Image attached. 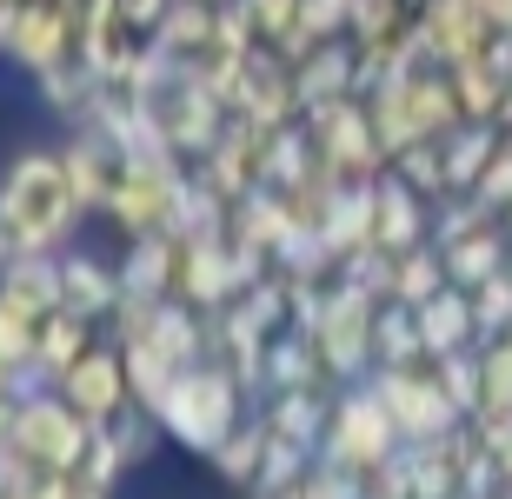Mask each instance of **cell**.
<instances>
[{"label": "cell", "mask_w": 512, "mask_h": 499, "mask_svg": "<svg viewBox=\"0 0 512 499\" xmlns=\"http://www.w3.org/2000/svg\"><path fill=\"white\" fill-rule=\"evenodd\" d=\"M80 220H87V207H80L74 180H67L60 147H27V154L7 160V173H0V227L14 233V247L60 253V247H74Z\"/></svg>", "instance_id": "obj_1"}, {"label": "cell", "mask_w": 512, "mask_h": 499, "mask_svg": "<svg viewBox=\"0 0 512 499\" xmlns=\"http://www.w3.org/2000/svg\"><path fill=\"white\" fill-rule=\"evenodd\" d=\"M133 87H140V114H147L187 160L213 154V140L233 127V107L207 87L200 67H180V60H167V54H147L140 74H133Z\"/></svg>", "instance_id": "obj_2"}, {"label": "cell", "mask_w": 512, "mask_h": 499, "mask_svg": "<svg viewBox=\"0 0 512 499\" xmlns=\"http://www.w3.org/2000/svg\"><path fill=\"white\" fill-rule=\"evenodd\" d=\"M153 420H160V433H167L173 446H187V453L207 460L227 433L247 426V380H240L227 360H193V366L173 373L167 400L153 406Z\"/></svg>", "instance_id": "obj_3"}, {"label": "cell", "mask_w": 512, "mask_h": 499, "mask_svg": "<svg viewBox=\"0 0 512 499\" xmlns=\"http://www.w3.org/2000/svg\"><path fill=\"white\" fill-rule=\"evenodd\" d=\"M300 120H306V134H313V147H320V173L333 187H360V180H380V173L393 167L360 94L320 100V107H306Z\"/></svg>", "instance_id": "obj_4"}, {"label": "cell", "mask_w": 512, "mask_h": 499, "mask_svg": "<svg viewBox=\"0 0 512 499\" xmlns=\"http://www.w3.org/2000/svg\"><path fill=\"white\" fill-rule=\"evenodd\" d=\"M406 446V433L393 426L386 400L373 393V380H353L333 393V420H326V440H320V460L346 466V473H373L386 466Z\"/></svg>", "instance_id": "obj_5"}, {"label": "cell", "mask_w": 512, "mask_h": 499, "mask_svg": "<svg viewBox=\"0 0 512 499\" xmlns=\"http://www.w3.org/2000/svg\"><path fill=\"white\" fill-rule=\"evenodd\" d=\"M366 380H373V393L386 400V413H393V426L406 433V440H446V433H459V426H466V413L453 406V393L439 386V366L433 360L373 366Z\"/></svg>", "instance_id": "obj_6"}, {"label": "cell", "mask_w": 512, "mask_h": 499, "mask_svg": "<svg viewBox=\"0 0 512 499\" xmlns=\"http://www.w3.org/2000/svg\"><path fill=\"white\" fill-rule=\"evenodd\" d=\"M373 313H380V293L353 287V280H333L320 320H313V340H320V353H326L340 386L373 373Z\"/></svg>", "instance_id": "obj_7"}, {"label": "cell", "mask_w": 512, "mask_h": 499, "mask_svg": "<svg viewBox=\"0 0 512 499\" xmlns=\"http://www.w3.org/2000/svg\"><path fill=\"white\" fill-rule=\"evenodd\" d=\"M227 107L240 120H260V127H293V120L306 114L300 67H293L280 47H260V40H253V54L240 60L233 80H227Z\"/></svg>", "instance_id": "obj_8"}, {"label": "cell", "mask_w": 512, "mask_h": 499, "mask_svg": "<svg viewBox=\"0 0 512 499\" xmlns=\"http://www.w3.org/2000/svg\"><path fill=\"white\" fill-rule=\"evenodd\" d=\"M180 187H187V167H127V180L114 187L107 200V227L120 240H140V233H160L173 227V213H180Z\"/></svg>", "instance_id": "obj_9"}, {"label": "cell", "mask_w": 512, "mask_h": 499, "mask_svg": "<svg viewBox=\"0 0 512 499\" xmlns=\"http://www.w3.org/2000/svg\"><path fill=\"white\" fill-rule=\"evenodd\" d=\"M60 160H67V180H74L80 207L87 213H107V200H114V187L127 180V147H120V134L107 127V120H87V127H74L67 134V147H60Z\"/></svg>", "instance_id": "obj_10"}, {"label": "cell", "mask_w": 512, "mask_h": 499, "mask_svg": "<svg viewBox=\"0 0 512 499\" xmlns=\"http://www.w3.org/2000/svg\"><path fill=\"white\" fill-rule=\"evenodd\" d=\"M54 386H60V393H67V400H74L94 426H107V420L120 413V406H133V393H127V360H120V340H107V333H100V340L87 346V353H80V360L67 366V373H60Z\"/></svg>", "instance_id": "obj_11"}, {"label": "cell", "mask_w": 512, "mask_h": 499, "mask_svg": "<svg viewBox=\"0 0 512 499\" xmlns=\"http://www.w3.org/2000/svg\"><path fill=\"white\" fill-rule=\"evenodd\" d=\"M433 220H439L433 200H426L413 180H399V173L386 167L380 173V193H373V247L413 253V247H426V240H433Z\"/></svg>", "instance_id": "obj_12"}, {"label": "cell", "mask_w": 512, "mask_h": 499, "mask_svg": "<svg viewBox=\"0 0 512 499\" xmlns=\"http://www.w3.org/2000/svg\"><path fill=\"white\" fill-rule=\"evenodd\" d=\"M493 40V20L479 14V0H419V54L426 60H473Z\"/></svg>", "instance_id": "obj_13"}, {"label": "cell", "mask_w": 512, "mask_h": 499, "mask_svg": "<svg viewBox=\"0 0 512 499\" xmlns=\"http://www.w3.org/2000/svg\"><path fill=\"white\" fill-rule=\"evenodd\" d=\"M120 260H100V253H87V247H60V300L74 313H87V320H114V307H120Z\"/></svg>", "instance_id": "obj_14"}, {"label": "cell", "mask_w": 512, "mask_h": 499, "mask_svg": "<svg viewBox=\"0 0 512 499\" xmlns=\"http://www.w3.org/2000/svg\"><path fill=\"white\" fill-rule=\"evenodd\" d=\"M120 287L140 293V300H173L180 287V233L160 227V233H140L120 247Z\"/></svg>", "instance_id": "obj_15"}, {"label": "cell", "mask_w": 512, "mask_h": 499, "mask_svg": "<svg viewBox=\"0 0 512 499\" xmlns=\"http://www.w3.org/2000/svg\"><path fill=\"white\" fill-rule=\"evenodd\" d=\"M300 100L306 107H320V100H346L360 94V47H353V34H333V40H313L300 60Z\"/></svg>", "instance_id": "obj_16"}, {"label": "cell", "mask_w": 512, "mask_h": 499, "mask_svg": "<svg viewBox=\"0 0 512 499\" xmlns=\"http://www.w3.org/2000/svg\"><path fill=\"white\" fill-rule=\"evenodd\" d=\"M260 420H266L273 440L300 446V453H320L326 420H333V393H313V386H306V393H266Z\"/></svg>", "instance_id": "obj_17"}, {"label": "cell", "mask_w": 512, "mask_h": 499, "mask_svg": "<svg viewBox=\"0 0 512 499\" xmlns=\"http://www.w3.org/2000/svg\"><path fill=\"white\" fill-rule=\"evenodd\" d=\"M419 340L426 353H459V346H479V313H473V293L466 287H439L426 307H419Z\"/></svg>", "instance_id": "obj_18"}, {"label": "cell", "mask_w": 512, "mask_h": 499, "mask_svg": "<svg viewBox=\"0 0 512 499\" xmlns=\"http://www.w3.org/2000/svg\"><path fill=\"white\" fill-rule=\"evenodd\" d=\"M499 140H506L499 120H459L453 134H439V160H446L453 193H473V180L486 173V160L499 154Z\"/></svg>", "instance_id": "obj_19"}, {"label": "cell", "mask_w": 512, "mask_h": 499, "mask_svg": "<svg viewBox=\"0 0 512 499\" xmlns=\"http://www.w3.org/2000/svg\"><path fill=\"white\" fill-rule=\"evenodd\" d=\"M0 293H7V300H20V307H34V313L67 307V300H60V253L20 247L14 260H7V273H0Z\"/></svg>", "instance_id": "obj_20"}, {"label": "cell", "mask_w": 512, "mask_h": 499, "mask_svg": "<svg viewBox=\"0 0 512 499\" xmlns=\"http://www.w3.org/2000/svg\"><path fill=\"white\" fill-rule=\"evenodd\" d=\"M100 333H107L100 320H87V313H74V307H54L47 320H40V373L60 380V373H67V366H74Z\"/></svg>", "instance_id": "obj_21"}, {"label": "cell", "mask_w": 512, "mask_h": 499, "mask_svg": "<svg viewBox=\"0 0 512 499\" xmlns=\"http://www.w3.org/2000/svg\"><path fill=\"white\" fill-rule=\"evenodd\" d=\"M413 360H433L419 340V307L386 293L380 313H373V366H413Z\"/></svg>", "instance_id": "obj_22"}, {"label": "cell", "mask_w": 512, "mask_h": 499, "mask_svg": "<svg viewBox=\"0 0 512 499\" xmlns=\"http://www.w3.org/2000/svg\"><path fill=\"white\" fill-rule=\"evenodd\" d=\"M207 466H213V473H220L227 486L253 493V486H260V466H266V420H260V413H253V420L240 426V433H227V440L213 446Z\"/></svg>", "instance_id": "obj_23"}, {"label": "cell", "mask_w": 512, "mask_h": 499, "mask_svg": "<svg viewBox=\"0 0 512 499\" xmlns=\"http://www.w3.org/2000/svg\"><path fill=\"white\" fill-rule=\"evenodd\" d=\"M439 287H453L439 240H426V247H413V253H393V300H406V307H426Z\"/></svg>", "instance_id": "obj_24"}, {"label": "cell", "mask_w": 512, "mask_h": 499, "mask_svg": "<svg viewBox=\"0 0 512 499\" xmlns=\"http://www.w3.org/2000/svg\"><path fill=\"white\" fill-rule=\"evenodd\" d=\"M120 360H127V393H133V406H147V413H153V406L167 400V386H173V373H180V366H173L153 340H120Z\"/></svg>", "instance_id": "obj_25"}, {"label": "cell", "mask_w": 512, "mask_h": 499, "mask_svg": "<svg viewBox=\"0 0 512 499\" xmlns=\"http://www.w3.org/2000/svg\"><path fill=\"white\" fill-rule=\"evenodd\" d=\"M393 173H399V180H413L433 207H446V200H453V180H446L439 140H413V147H399V154H393Z\"/></svg>", "instance_id": "obj_26"}, {"label": "cell", "mask_w": 512, "mask_h": 499, "mask_svg": "<svg viewBox=\"0 0 512 499\" xmlns=\"http://www.w3.org/2000/svg\"><path fill=\"white\" fill-rule=\"evenodd\" d=\"M439 386L453 393V406L473 420L479 406H486V373H479V346H459V353H439Z\"/></svg>", "instance_id": "obj_27"}, {"label": "cell", "mask_w": 512, "mask_h": 499, "mask_svg": "<svg viewBox=\"0 0 512 499\" xmlns=\"http://www.w3.org/2000/svg\"><path fill=\"white\" fill-rule=\"evenodd\" d=\"M479 213H493V220H512V134L499 140V154L486 160V173L473 180V193H466Z\"/></svg>", "instance_id": "obj_28"}, {"label": "cell", "mask_w": 512, "mask_h": 499, "mask_svg": "<svg viewBox=\"0 0 512 499\" xmlns=\"http://www.w3.org/2000/svg\"><path fill=\"white\" fill-rule=\"evenodd\" d=\"M479 373H486V406H479V413H512V333L479 340Z\"/></svg>", "instance_id": "obj_29"}, {"label": "cell", "mask_w": 512, "mask_h": 499, "mask_svg": "<svg viewBox=\"0 0 512 499\" xmlns=\"http://www.w3.org/2000/svg\"><path fill=\"white\" fill-rule=\"evenodd\" d=\"M473 293V313H479V340H499V333H512V267L493 273V280H479Z\"/></svg>", "instance_id": "obj_30"}, {"label": "cell", "mask_w": 512, "mask_h": 499, "mask_svg": "<svg viewBox=\"0 0 512 499\" xmlns=\"http://www.w3.org/2000/svg\"><path fill=\"white\" fill-rule=\"evenodd\" d=\"M300 499H366V486H360V473H346V466L313 460L306 480H300Z\"/></svg>", "instance_id": "obj_31"}, {"label": "cell", "mask_w": 512, "mask_h": 499, "mask_svg": "<svg viewBox=\"0 0 512 499\" xmlns=\"http://www.w3.org/2000/svg\"><path fill=\"white\" fill-rule=\"evenodd\" d=\"M27 499H114V486H100L87 466H67V473H47Z\"/></svg>", "instance_id": "obj_32"}, {"label": "cell", "mask_w": 512, "mask_h": 499, "mask_svg": "<svg viewBox=\"0 0 512 499\" xmlns=\"http://www.w3.org/2000/svg\"><path fill=\"white\" fill-rule=\"evenodd\" d=\"M114 7H120V14H127L133 20V27H140V34H160V20H167L173 14V0H114Z\"/></svg>", "instance_id": "obj_33"}, {"label": "cell", "mask_w": 512, "mask_h": 499, "mask_svg": "<svg viewBox=\"0 0 512 499\" xmlns=\"http://www.w3.org/2000/svg\"><path fill=\"white\" fill-rule=\"evenodd\" d=\"M20 400H27V386H20V380H0V446L14 440V420H20Z\"/></svg>", "instance_id": "obj_34"}, {"label": "cell", "mask_w": 512, "mask_h": 499, "mask_svg": "<svg viewBox=\"0 0 512 499\" xmlns=\"http://www.w3.org/2000/svg\"><path fill=\"white\" fill-rule=\"evenodd\" d=\"M14 253H20V247H14V233L0 227V273H7V260H14Z\"/></svg>", "instance_id": "obj_35"}, {"label": "cell", "mask_w": 512, "mask_h": 499, "mask_svg": "<svg viewBox=\"0 0 512 499\" xmlns=\"http://www.w3.org/2000/svg\"><path fill=\"white\" fill-rule=\"evenodd\" d=\"M499 127H506V134H512V94H506V107H499Z\"/></svg>", "instance_id": "obj_36"}, {"label": "cell", "mask_w": 512, "mask_h": 499, "mask_svg": "<svg viewBox=\"0 0 512 499\" xmlns=\"http://www.w3.org/2000/svg\"><path fill=\"white\" fill-rule=\"evenodd\" d=\"M0 380H14V373H7V360H0Z\"/></svg>", "instance_id": "obj_37"}, {"label": "cell", "mask_w": 512, "mask_h": 499, "mask_svg": "<svg viewBox=\"0 0 512 499\" xmlns=\"http://www.w3.org/2000/svg\"><path fill=\"white\" fill-rule=\"evenodd\" d=\"M207 7H233V0H207Z\"/></svg>", "instance_id": "obj_38"}, {"label": "cell", "mask_w": 512, "mask_h": 499, "mask_svg": "<svg viewBox=\"0 0 512 499\" xmlns=\"http://www.w3.org/2000/svg\"><path fill=\"white\" fill-rule=\"evenodd\" d=\"M0 67H7V47H0Z\"/></svg>", "instance_id": "obj_39"}, {"label": "cell", "mask_w": 512, "mask_h": 499, "mask_svg": "<svg viewBox=\"0 0 512 499\" xmlns=\"http://www.w3.org/2000/svg\"><path fill=\"white\" fill-rule=\"evenodd\" d=\"M0 499H7V480H0Z\"/></svg>", "instance_id": "obj_40"}, {"label": "cell", "mask_w": 512, "mask_h": 499, "mask_svg": "<svg viewBox=\"0 0 512 499\" xmlns=\"http://www.w3.org/2000/svg\"><path fill=\"white\" fill-rule=\"evenodd\" d=\"M506 227H512V220H506Z\"/></svg>", "instance_id": "obj_41"}]
</instances>
